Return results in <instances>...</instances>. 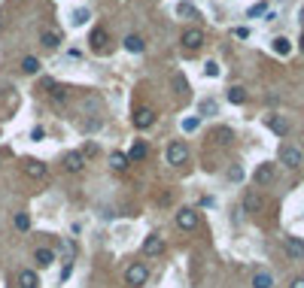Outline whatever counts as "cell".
<instances>
[{
  "mask_svg": "<svg viewBox=\"0 0 304 288\" xmlns=\"http://www.w3.org/2000/svg\"><path fill=\"white\" fill-rule=\"evenodd\" d=\"M146 279H149V267L143 264V261H134V264H128V267H125V282H128L131 288L146 285Z\"/></svg>",
  "mask_w": 304,
  "mask_h": 288,
  "instance_id": "obj_1",
  "label": "cell"
},
{
  "mask_svg": "<svg viewBox=\"0 0 304 288\" xmlns=\"http://www.w3.org/2000/svg\"><path fill=\"white\" fill-rule=\"evenodd\" d=\"M280 164L283 167H289V170H298L301 164H304V152L298 149V146H280Z\"/></svg>",
  "mask_w": 304,
  "mask_h": 288,
  "instance_id": "obj_2",
  "label": "cell"
},
{
  "mask_svg": "<svg viewBox=\"0 0 304 288\" xmlns=\"http://www.w3.org/2000/svg\"><path fill=\"white\" fill-rule=\"evenodd\" d=\"M165 158H168V164H173V167H183L186 161H189V146L183 140H173L170 146H168V152H165Z\"/></svg>",
  "mask_w": 304,
  "mask_h": 288,
  "instance_id": "obj_3",
  "label": "cell"
},
{
  "mask_svg": "<svg viewBox=\"0 0 304 288\" xmlns=\"http://www.w3.org/2000/svg\"><path fill=\"white\" fill-rule=\"evenodd\" d=\"M155 110H149V106H137V113H134V128L137 131H149L152 124H155Z\"/></svg>",
  "mask_w": 304,
  "mask_h": 288,
  "instance_id": "obj_4",
  "label": "cell"
},
{
  "mask_svg": "<svg viewBox=\"0 0 304 288\" xmlns=\"http://www.w3.org/2000/svg\"><path fill=\"white\" fill-rule=\"evenodd\" d=\"M176 228H180V230H195V228H198V212H195L192 206L176 209Z\"/></svg>",
  "mask_w": 304,
  "mask_h": 288,
  "instance_id": "obj_5",
  "label": "cell"
},
{
  "mask_svg": "<svg viewBox=\"0 0 304 288\" xmlns=\"http://www.w3.org/2000/svg\"><path fill=\"white\" fill-rule=\"evenodd\" d=\"M180 43H183V49H189V52L201 49V46H204V30H201V28H189V30H183Z\"/></svg>",
  "mask_w": 304,
  "mask_h": 288,
  "instance_id": "obj_6",
  "label": "cell"
},
{
  "mask_svg": "<svg viewBox=\"0 0 304 288\" xmlns=\"http://www.w3.org/2000/svg\"><path fill=\"white\" fill-rule=\"evenodd\" d=\"M61 43H64V37H61V30H55V28L40 33V46H43L46 52H58V49H61Z\"/></svg>",
  "mask_w": 304,
  "mask_h": 288,
  "instance_id": "obj_7",
  "label": "cell"
},
{
  "mask_svg": "<svg viewBox=\"0 0 304 288\" xmlns=\"http://www.w3.org/2000/svg\"><path fill=\"white\" fill-rule=\"evenodd\" d=\"M106 43H110V30H106V28H95L92 37H88V49H92V52H106Z\"/></svg>",
  "mask_w": 304,
  "mask_h": 288,
  "instance_id": "obj_8",
  "label": "cell"
},
{
  "mask_svg": "<svg viewBox=\"0 0 304 288\" xmlns=\"http://www.w3.org/2000/svg\"><path fill=\"white\" fill-rule=\"evenodd\" d=\"M64 170L67 173H82L85 170V152H67L64 155Z\"/></svg>",
  "mask_w": 304,
  "mask_h": 288,
  "instance_id": "obj_9",
  "label": "cell"
},
{
  "mask_svg": "<svg viewBox=\"0 0 304 288\" xmlns=\"http://www.w3.org/2000/svg\"><path fill=\"white\" fill-rule=\"evenodd\" d=\"M143 252H146L149 258H158V255H165V240L158 237V233H149V237L143 240Z\"/></svg>",
  "mask_w": 304,
  "mask_h": 288,
  "instance_id": "obj_10",
  "label": "cell"
},
{
  "mask_svg": "<svg viewBox=\"0 0 304 288\" xmlns=\"http://www.w3.org/2000/svg\"><path fill=\"white\" fill-rule=\"evenodd\" d=\"M253 179H256V185H271L274 179H277V167L274 164H259L256 173H253Z\"/></svg>",
  "mask_w": 304,
  "mask_h": 288,
  "instance_id": "obj_11",
  "label": "cell"
},
{
  "mask_svg": "<svg viewBox=\"0 0 304 288\" xmlns=\"http://www.w3.org/2000/svg\"><path fill=\"white\" fill-rule=\"evenodd\" d=\"M283 252H286L292 261H301V258H304V243H301L298 237H283Z\"/></svg>",
  "mask_w": 304,
  "mask_h": 288,
  "instance_id": "obj_12",
  "label": "cell"
},
{
  "mask_svg": "<svg viewBox=\"0 0 304 288\" xmlns=\"http://www.w3.org/2000/svg\"><path fill=\"white\" fill-rule=\"evenodd\" d=\"M122 46H125V52H131V55H143V52H146V40H143L140 33H128V37L122 40Z\"/></svg>",
  "mask_w": 304,
  "mask_h": 288,
  "instance_id": "obj_13",
  "label": "cell"
},
{
  "mask_svg": "<svg viewBox=\"0 0 304 288\" xmlns=\"http://www.w3.org/2000/svg\"><path fill=\"white\" fill-rule=\"evenodd\" d=\"M25 176L28 179H43L46 176V164L40 158H25Z\"/></svg>",
  "mask_w": 304,
  "mask_h": 288,
  "instance_id": "obj_14",
  "label": "cell"
},
{
  "mask_svg": "<svg viewBox=\"0 0 304 288\" xmlns=\"http://www.w3.org/2000/svg\"><path fill=\"white\" fill-rule=\"evenodd\" d=\"M262 206H265V201H262L259 191H246L243 194V212H259Z\"/></svg>",
  "mask_w": 304,
  "mask_h": 288,
  "instance_id": "obj_15",
  "label": "cell"
},
{
  "mask_svg": "<svg viewBox=\"0 0 304 288\" xmlns=\"http://www.w3.org/2000/svg\"><path fill=\"white\" fill-rule=\"evenodd\" d=\"M15 285H19V288H37V285H40L37 270H22L19 279H15Z\"/></svg>",
  "mask_w": 304,
  "mask_h": 288,
  "instance_id": "obj_16",
  "label": "cell"
},
{
  "mask_svg": "<svg viewBox=\"0 0 304 288\" xmlns=\"http://www.w3.org/2000/svg\"><path fill=\"white\" fill-rule=\"evenodd\" d=\"M268 128H271L277 137H286L289 134V121H286L283 115H268Z\"/></svg>",
  "mask_w": 304,
  "mask_h": 288,
  "instance_id": "obj_17",
  "label": "cell"
},
{
  "mask_svg": "<svg viewBox=\"0 0 304 288\" xmlns=\"http://www.w3.org/2000/svg\"><path fill=\"white\" fill-rule=\"evenodd\" d=\"M40 70H43L40 58H34V55H25V58H22V73H25V76H37Z\"/></svg>",
  "mask_w": 304,
  "mask_h": 288,
  "instance_id": "obj_18",
  "label": "cell"
},
{
  "mask_svg": "<svg viewBox=\"0 0 304 288\" xmlns=\"http://www.w3.org/2000/svg\"><path fill=\"white\" fill-rule=\"evenodd\" d=\"M253 288H274V276L268 270H256L253 273Z\"/></svg>",
  "mask_w": 304,
  "mask_h": 288,
  "instance_id": "obj_19",
  "label": "cell"
},
{
  "mask_svg": "<svg viewBox=\"0 0 304 288\" xmlns=\"http://www.w3.org/2000/svg\"><path fill=\"white\" fill-rule=\"evenodd\" d=\"M34 261H37V267H52L55 252H52V249H34Z\"/></svg>",
  "mask_w": 304,
  "mask_h": 288,
  "instance_id": "obj_20",
  "label": "cell"
},
{
  "mask_svg": "<svg viewBox=\"0 0 304 288\" xmlns=\"http://www.w3.org/2000/svg\"><path fill=\"white\" fill-rule=\"evenodd\" d=\"M12 228L19 230V233H28V230H31V215H28V212H15V215H12Z\"/></svg>",
  "mask_w": 304,
  "mask_h": 288,
  "instance_id": "obj_21",
  "label": "cell"
},
{
  "mask_svg": "<svg viewBox=\"0 0 304 288\" xmlns=\"http://www.w3.org/2000/svg\"><path fill=\"white\" fill-rule=\"evenodd\" d=\"M88 19H92V12H88L85 6H79V9H73V15H70V25L82 28V25H88Z\"/></svg>",
  "mask_w": 304,
  "mask_h": 288,
  "instance_id": "obj_22",
  "label": "cell"
},
{
  "mask_svg": "<svg viewBox=\"0 0 304 288\" xmlns=\"http://www.w3.org/2000/svg\"><path fill=\"white\" fill-rule=\"evenodd\" d=\"M128 164H131V158L125 155V152H113L110 155V167L113 170H128Z\"/></svg>",
  "mask_w": 304,
  "mask_h": 288,
  "instance_id": "obj_23",
  "label": "cell"
},
{
  "mask_svg": "<svg viewBox=\"0 0 304 288\" xmlns=\"http://www.w3.org/2000/svg\"><path fill=\"white\" fill-rule=\"evenodd\" d=\"M228 100L235 103V106L246 103V88H240V85H231V88H228Z\"/></svg>",
  "mask_w": 304,
  "mask_h": 288,
  "instance_id": "obj_24",
  "label": "cell"
},
{
  "mask_svg": "<svg viewBox=\"0 0 304 288\" xmlns=\"http://www.w3.org/2000/svg\"><path fill=\"white\" fill-rule=\"evenodd\" d=\"M271 49L277 52V55H280V58H286V55H289V52H292V46H289V40H286V37H277Z\"/></svg>",
  "mask_w": 304,
  "mask_h": 288,
  "instance_id": "obj_25",
  "label": "cell"
},
{
  "mask_svg": "<svg viewBox=\"0 0 304 288\" xmlns=\"http://www.w3.org/2000/svg\"><path fill=\"white\" fill-rule=\"evenodd\" d=\"M146 155H149V149H146V143H137V146H134V149L128 152V158H131V161H143V158H146Z\"/></svg>",
  "mask_w": 304,
  "mask_h": 288,
  "instance_id": "obj_26",
  "label": "cell"
},
{
  "mask_svg": "<svg viewBox=\"0 0 304 288\" xmlns=\"http://www.w3.org/2000/svg\"><path fill=\"white\" fill-rule=\"evenodd\" d=\"M198 113L201 115H216V100H201L198 103Z\"/></svg>",
  "mask_w": 304,
  "mask_h": 288,
  "instance_id": "obj_27",
  "label": "cell"
},
{
  "mask_svg": "<svg viewBox=\"0 0 304 288\" xmlns=\"http://www.w3.org/2000/svg\"><path fill=\"white\" fill-rule=\"evenodd\" d=\"M52 100H55V103H64L67 100V88H61V85H55V88H52V94H49Z\"/></svg>",
  "mask_w": 304,
  "mask_h": 288,
  "instance_id": "obj_28",
  "label": "cell"
},
{
  "mask_svg": "<svg viewBox=\"0 0 304 288\" xmlns=\"http://www.w3.org/2000/svg\"><path fill=\"white\" fill-rule=\"evenodd\" d=\"M204 76L216 79V76H219V64H216V61H207V64H204Z\"/></svg>",
  "mask_w": 304,
  "mask_h": 288,
  "instance_id": "obj_29",
  "label": "cell"
},
{
  "mask_svg": "<svg viewBox=\"0 0 304 288\" xmlns=\"http://www.w3.org/2000/svg\"><path fill=\"white\" fill-rule=\"evenodd\" d=\"M265 9H268V3H265V0H262V3H256V6H253V9H249L246 15H249V19H256V15H262Z\"/></svg>",
  "mask_w": 304,
  "mask_h": 288,
  "instance_id": "obj_30",
  "label": "cell"
},
{
  "mask_svg": "<svg viewBox=\"0 0 304 288\" xmlns=\"http://www.w3.org/2000/svg\"><path fill=\"white\" fill-rule=\"evenodd\" d=\"M216 140H219V143H231V131H228V128H219V131H216Z\"/></svg>",
  "mask_w": 304,
  "mask_h": 288,
  "instance_id": "obj_31",
  "label": "cell"
},
{
  "mask_svg": "<svg viewBox=\"0 0 304 288\" xmlns=\"http://www.w3.org/2000/svg\"><path fill=\"white\" fill-rule=\"evenodd\" d=\"M198 124H201V118H186V121H183V131H195Z\"/></svg>",
  "mask_w": 304,
  "mask_h": 288,
  "instance_id": "obj_32",
  "label": "cell"
},
{
  "mask_svg": "<svg viewBox=\"0 0 304 288\" xmlns=\"http://www.w3.org/2000/svg\"><path fill=\"white\" fill-rule=\"evenodd\" d=\"M240 176H243L240 167H231V170H228V179H235V182H240Z\"/></svg>",
  "mask_w": 304,
  "mask_h": 288,
  "instance_id": "obj_33",
  "label": "cell"
},
{
  "mask_svg": "<svg viewBox=\"0 0 304 288\" xmlns=\"http://www.w3.org/2000/svg\"><path fill=\"white\" fill-rule=\"evenodd\" d=\"M43 137H46V131H43V128H34V131H31V140H34V143H40Z\"/></svg>",
  "mask_w": 304,
  "mask_h": 288,
  "instance_id": "obj_34",
  "label": "cell"
},
{
  "mask_svg": "<svg viewBox=\"0 0 304 288\" xmlns=\"http://www.w3.org/2000/svg\"><path fill=\"white\" fill-rule=\"evenodd\" d=\"M235 37H237V40H246V37H249V28H235Z\"/></svg>",
  "mask_w": 304,
  "mask_h": 288,
  "instance_id": "obj_35",
  "label": "cell"
},
{
  "mask_svg": "<svg viewBox=\"0 0 304 288\" xmlns=\"http://www.w3.org/2000/svg\"><path fill=\"white\" fill-rule=\"evenodd\" d=\"M180 15H195V9L189 3H180Z\"/></svg>",
  "mask_w": 304,
  "mask_h": 288,
  "instance_id": "obj_36",
  "label": "cell"
},
{
  "mask_svg": "<svg viewBox=\"0 0 304 288\" xmlns=\"http://www.w3.org/2000/svg\"><path fill=\"white\" fill-rule=\"evenodd\" d=\"M289 288H304V276H298V279H292V285Z\"/></svg>",
  "mask_w": 304,
  "mask_h": 288,
  "instance_id": "obj_37",
  "label": "cell"
},
{
  "mask_svg": "<svg viewBox=\"0 0 304 288\" xmlns=\"http://www.w3.org/2000/svg\"><path fill=\"white\" fill-rule=\"evenodd\" d=\"M298 49L304 52V30H301V40H298Z\"/></svg>",
  "mask_w": 304,
  "mask_h": 288,
  "instance_id": "obj_38",
  "label": "cell"
},
{
  "mask_svg": "<svg viewBox=\"0 0 304 288\" xmlns=\"http://www.w3.org/2000/svg\"><path fill=\"white\" fill-rule=\"evenodd\" d=\"M298 22H301V28H304V9H301V15H298Z\"/></svg>",
  "mask_w": 304,
  "mask_h": 288,
  "instance_id": "obj_39",
  "label": "cell"
}]
</instances>
